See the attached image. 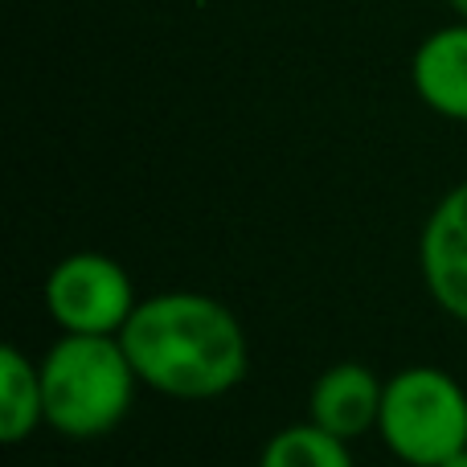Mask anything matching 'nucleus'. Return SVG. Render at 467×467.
Masks as SVG:
<instances>
[{"label":"nucleus","instance_id":"1","mask_svg":"<svg viewBox=\"0 0 467 467\" xmlns=\"http://www.w3.org/2000/svg\"><path fill=\"white\" fill-rule=\"evenodd\" d=\"M140 386L172 402H210L242 386L250 345L242 320L202 291H161L140 299L119 332Z\"/></svg>","mask_w":467,"mask_h":467},{"label":"nucleus","instance_id":"2","mask_svg":"<svg viewBox=\"0 0 467 467\" xmlns=\"http://www.w3.org/2000/svg\"><path fill=\"white\" fill-rule=\"evenodd\" d=\"M140 378L119 337H62L41 357L46 427L70 443H95L123 427Z\"/></svg>","mask_w":467,"mask_h":467},{"label":"nucleus","instance_id":"3","mask_svg":"<svg viewBox=\"0 0 467 467\" xmlns=\"http://www.w3.org/2000/svg\"><path fill=\"white\" fill-rule=\"evenodd\" d=\"M378 439L406 467H439L467 447V389L439 365H406L386 381Z\"/></svg>","mask_w":467,"mask_h":467},{"label":"nucleus","instance_id":"4","mask_svg":"<svg viewBox=\"0 0 467 467\" xmlns=\"http://www.w3.org/2000/svg\"><path fill=\"white\" fill-rule=\"evenodd\" d=\"M136 307V283L111 254L74 250L46 275V312L70 337H119Z\"/></svg>","mask_w":467,"mask_h":467},{"label":"nucleus","instance_id":"5","mask_svg":"<svg viewBox=\"0 0 467 467\" xmlns=\"http://www.w3.org/2000/svg\"><path fill=\"white\" fill-rule=\"evenodd\" d=\"M419 271L439 312L467 324V181L447 189L427 213L419 238Z\"/></svg>","mask_w":467,"mask_h":467},{"label":"nucleus","instance_id":"6","mask_svg":"<svg viewBox=\"0 0 467 467\" xmlns=\"http://www.w3.org/2000/svg\"><path fill=\"white\" fill-rule=\"evenodd\" d=\"M386 381L361 361H337L312 381L307 394V422L324 427L328 435L357 443L361 435L378 431Z\"/></svg>","mask_w":467,"mask_h":467},{"label":"nucleus","instance_id":"7","mask_svg":"<svg viewBox=\"0 0 467 467\" xmlns=\"http://www.w3.org/2000/svg\"><path fill=\"white\" fill-rule=\"evenodd\" d=\"M410 87L439 119L467 123V25L451 21L419 41L410 54Z\"/></svg>","mask_w":467,"mask_h":467},{"label":"nucleus","instance_id":"8","mask_svg":"<svg viewBox=\"0 0 467 467\" xmlns=\"http://www.w3.org/2000/svg\"><path fill=\"white\" fill-rule=\"evenodd\" d=\"M46 427V394H41V361L25 357L16 345L0 348V439L25 443Z\"/></svg>","mask_w":467,"mask_h":467},{"label":"nucleus","instance_id":"9","mask_svg":"<svg viewBox=\"0 0 467 467\" xmlns=\"http://www.w3.org/2000/svg\"><path fill=\"white\" fill-rule=\"evenodd\" d=\"M258 467H357L345 439L316 422H291L263 443Z\"/></svg>","mask_w":467,"mask_h":467},{"label":"nucleus","instance_id":"10","mask_svg":"<svg viewBox=\"0 0 467 467\" xmlns=\"http://www.w3.org/2000/svg\"><path fill=\"white\" fill-rule=\"evenodd\" d=\"M447 8L455 13V21H463V25H467V0H447Z\"/></svg>","mask_w":467,"mask_h":467},{"label":"nucleus","instance_id":"11","mask_svg":"<svg viewBox=\"0 0 467 467\" xmlns=\"http://www.w3.org/2000/svg\"><path fill=\"white\" fill-rule=\"evenodd\" d=\"M439 467H467V447H463V451H460V455H451V460H443V463H439Z\"/></svg>","mask_w":467,"mask_h":467}]
</instances>
